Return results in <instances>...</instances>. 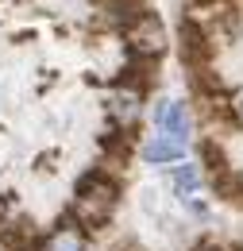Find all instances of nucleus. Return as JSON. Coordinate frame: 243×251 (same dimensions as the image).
<instances>
[{"label":"nucleus","mask_w":243,"mask_h":251,"mask_svg":"<svg viewBox=\"0 0 243 251\" xmlns=\"http://www.w3.org/2000/svg\"><path fill=\"white\" fill-rule=\"evenodd\" d=\"M116 201H120V182L108 174V170H85L73 186V205H70V220L81 228V232H100L112 213H116Z\"/></svg>","instance_id":"f257e3e1"},{"label":"nucleus","mask_w":243,"mask_h":251,"mask_svg":"<svg viewBox=\"0 0 243 251\" xmlns=\"http://www.w3.org/2000/svg\"><path fill=\"white\" fill-rule=\"evenodd\" d=\"M127 47L135 58H158L166 50V27L162 20L151 12H139L131 24H127Z\"/></svg>","instance_id":"f03ea898"},{"label":"nucleus","mask_w":243,"mask_h":251,"mask_svg":"<svg viewBox=\"0 0 243 251\" xmlns=\"http://www.w3.org/2000/svg\"><path fill=\"white\" fill-rule=\"evenodd\" d=\"M154 127H158V139H170L185 147L189 143V108L185 100H162L154 108Z\"/></svg>","instance_id":"7ed1b4c3"},{"label":"nucleus","mask_w":243,"mask_h":251,"mask_svg":"<svg viewBox=\"0 0 243 251\" xmlns=\"http://www.w3.org/2000/svg\"><path fill=\"white\" fill-rule=\"evenodd\" d=\"M170 186H174V193L182 197L193 213H205L201 201H197V197H201V170H197L193 162H185V166H174V170H170Z\"/></svg>","instance_id":"20e7f679"},{"label":"nucleus","mask_w":243,"mask_h":251,"mask_svg":"<svg viewBox=\"0 0 243 251\" xmlns=\"http://www.w3.org/2000/svg\"><path fill=\"white\" fill-rule=\"evenodd\" d=\"M85 248H89V240H85V232H81L73 220L50 228V232L43 236V244H39V251H85Z\"/></svg>","instance_id":"39448f33"},{"label":"nucleus","mask_w":243,"mask_h":251,"mask_svg":"<svg viewBox=\"0 0 243 251\" xmlns=\"http://www.w3.org/2000/svg\"><path fill=\"white\" fill-rule=\"evenodd\" d=\"M108 116H112V124L123 127V131H131L135 120H139V93H131V89H123L108 100Z\"/></svg>","instance_id":"423d86ee"},{"label":"nucleus","mask_w":243,"mask_h":251,"mask_svg":"<svg viewBox=\"0 0 243 251\" xmlns=\"http://www.w3.org/2000/svg\"><path fill=\"white\" fill-rule=\"evenodd\" d=\"M182 155H185V147H178V143H170V139H158V135H154L151 143L143 147V158H147L151 166H162V162H178Z\"/></svg>","instance_id":"0eeeda50"},{"label":"nucleus","mask_w":243,"mask_h":251,"mask_svg":"<svg viewBox=\"0 0 243 251\" xmlns=\"http://www.w3.org/2000/svg\"><path fill=\"white\" fill-rule=\"evenodd\" d=\"M12 220H16V213H12V197H4V193H0V232H4Z\"/></svg>","instance_id":"6e6552de"},{"label":"nucleus","mask_w":243,"mask_h":251,"mask_svg":"<svg viewBox=\"0 0 243 251\" xmlns=\"http://www.w3.org/2000/svg\"><path fill=\"white\" fill-rule=\"evenodd\" d=\"M232 112H236V120L243 124V93H236V100H232Z\"/></svg>","instance_id":"1a4fd4ad"}]
</instances>
